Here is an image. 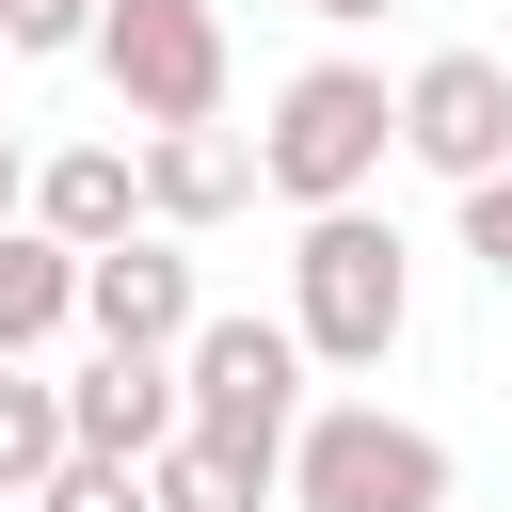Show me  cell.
<instances>
[{
    "label": "cell",
    "instance_id": "10",
    "mask_svg": "<svg viewBox=\"0 0 512 512\" xmlns=\"http://www.w3.org/2000/svg\"><path fill=\"white\" fill-rule=\"evenodd\" d=\"M32 224H48L64 256H112V240H144V144H48V176H32Z\"/></svg>",
    "mask_w": 512,
    "mask_h": 512
},
{
    "label": "cell",
    "instance_id": "13",
    "mask_svg": "<svg viewBox=\"0 0 512 512\" xmlns=\"http://www.w3.org/2000/svg\"><path fill=\"white\" fill-rule=\"evenodd\" d=\"M144 480H160V512H256V496H272V480H256L240 448H208V432H176Z\"/></svg>",
    "mask_w": 512,
    "mask_h": 512
},
{
    "label": "cell",
    "instance_id": "15",
    "mask_svg": "<svg viewBox=\"0 0 512 512\" xmlns=\"http://www.w3.org/2000/svg\"><path fill=\"white\" fill-rule=\"evenodd\" d=\"M32 512H160V480H144V464H96V448H80V464H64V480H48Z\"/></svg>",
    "mask_w": 512,
    "mask_h": 512
},
{
    "label": "cell",
    "instance_id": "18",
    "mask_svg": "<svg viewBox=\"0 0 512 512\" xmlns=\"http://www.w3.org/2000/svg\"><path fill=\"white\" fill-rule=\"evenodd\" d=\"M320 16H336V32H352V16H400V0H320Z\"/></svg>",
    "mask_w": 512,
    "mask_h": 512
},
{
    "label": "cell",
    "instance_id": "6",
    "mask_svg": "<svg viewBox=\"0 0 512 512\" xmlns=\"http://www.w3.org/2000/svg\"><path fill=\"white\" fill-rule=\"evenodd\" d=\"M400 160L448 176V192L512 176V64H496V48H432V64H400Z\"/></svg>",
    "mask_w": 512,
    "mask_h": 512
},
{
    "label": "cell",
    "instance_id": "1",
    "mask_svg": "<svg viewBox=\"0 0 512 512\" xmlns=\"http://www.w3.org/2000/svg\"><path fill=\"white\" fill-rule=\"evenodd\" d=\"M288 336L320 368H384L416 336V240L384 208H304V240H288Z\"/></svg>",
    "mask_w": 512,
    "mask_h": 512
},
{
    "label": "cell",
    "instance_id": "14",
    "mask_svg": "<svg viewBox=\"0 0 512 512\" xmlns=\"http://www.w3.org/2000/svg\"><path fill=\"white\" fill-rule=\"evenodd\" d=\"M96 16L112 0H0V48L16 64H64V48H96Z\"/></svg>",
    "mask_w": 512,
    "mask_h": 512
},
{
    "label": "cell",
    "instance_id": "20",
    "mask_svg": "<svg viewBox=\"0 0 512 512\" xmlns=\"http://www.w3.org/2000/svg\"><path fill=\"white\" fill-rule=\"evenodd\" d=\"M0 64H16V48H0Z\"/></svg>",
    "mask_w": 512,
    "mask_h": 512
},
{
    "label": "cell",
    "instance_id": "3",
    "mask_svg": "<svg viewBox=\"0 0 512 512\" xmlns=\"http://www.w3.org/2000/svg\"><path fill=\"white\" fill-rule=\"evenodd\" d=\"M176 368H192V432H208V448H240V464L288 496V448H304V416H320V400H304V368H320V352H304L288 320L224 304V320H208Z\"/></svg>",
    "mask_w": 512,
    "mask_h": 512
},
{
    "label": "cell",
    "instance_id": "4",
    "mask_svg": "<svg viewBox=\"0 0 512 512\" xmlns=\"http://www.w3.org/2000/svg\"><path fill=\"white\" fill-rule=\"evenodd\" d=\"M288 512H448V432L384 400H320L288 448Z\"/></svg>",
    "mask_w": 512,
    "mask_h": 512
},
{
    "label": "cell",
    "instance_id": "9",
    "mask_svg": "<svg viewBox=\"0 0 512 512\" xmlns=\"http://www.w3.org/2000/svg\"><path fill=\"white\" fill-rule=\"evenodd\" d=\"M272 176H256V144L240 128H144V224H176V240H208V224H240Z\"/></svg>",
    "mask_w": 512,
    "mask_h": 512
},
{
    "label": "cell",
    "instance_id": "7",
    "mask_svg": "<svg viewBox=\"0 0 512 512\" xmlns=\"http://www.w3.org/2000/svg\"><path fill=\"white\" fill-rule=\"evenodd\" d=\"M80 336H96V352H192V336H208L192 240H176V224H144V240L80 256Z\"/></svg>",
    "mask_w": 512,
    "mask_h": 512
},
{
    "label": "cell",
    "instance_id": "12",
    "mask_svg": "<svg viewBox=\"0 0 512 512\" xmlns=\"http://www.w3.org/2000/svg\"><path fill=\"white\" fill-rule=\"evenodd\" d=\"M64 464H80V416H64V384H48V368H0V496L32 512Z\"/></svg>",
    "mask_w": 512,
    "mask_h": 512
},
{
    "label": "cell",
    "instance_id": "8",
    "mask_svg": "<svg viewBox=\"0 0 512 512\" xmlns=\"http://www.w3.org/2000/svg\"><path fill=\"white\" fill-rule=\"evenodd\" d=\"M64 416H80L96 464H160V448L192 432V368H176V352H96V368L64 384Z\"/></svg>",
    "mask_w": 512,
    "mask_h": 512
},
{
    "label": "cell",
    "instance_id": "11",
    "mask_svg": "<svg viewBox=\"0 0 512 512\" xmlns=\"http://www.w3.org/2000/svg\"><path fill=\"white\" fill-rule=\"evenodd\" d=\"M64 320H80V256L48 224H0V368H32Z\"/></svg>",
    "mask_w": 512,
    "mask_h": 512
},
{
    "label": "cell",
    "instance_id": "16",
    "mask_svg": "<svg viewBox=\"0 0 512 512\" xmlns=\"http://www.w3.org/2000/svg\"><path fill=\"white\" fill-rule=\"evenodd\" d=\"M464 256L512 288V176H480V192H464Z\"/></svg>",
    "mask_w": 512,
    "mask_h": 512
},
{
    "label": "cell",
    "instance_id": "17",
    "mask_svg": "<svg viewBox=\"0 0 512 512\" xmlns=\"http://www.w3.org/2000/svg\"><path fill=\"white\" fill-rule=\"evenodd\" d=\"M32 176H48V160H32L16 128H0V224H32Z\"/></svg>",
    "mask_w": 512,
    "mask_h": 512
},
{
    "label": "cell",
    "instance_id": "2",
    "mask_svg": "<svg viewBox=\"0 0 512 512\" xmlns=\"http://www.w3.org/2000/svg\"><path fill=\"white\" fill-rule=\"evenodd\" d=\"M400 160V80L384 64H288L256 112V176L288 208H368V176Z\"/></svg>",
    "mask_w": 512,
    "mask_h": 512
},
{
    "label": "cell",
    "instance_id": "19",
    "mask_svg": "<svg viewBox=\"0 0 512 512\" xmlns=\"http://www.w3.org/2000/svg\"><path fill=\"white\" fill-rule=\"evenodd\" d=\"M304 16H320V0H304Z\"/></svg>",
    "mask_w": 512,
    "mask_h": 512
},
{
    "label": "cell",
    "instance_id": "5",
    "mask_svg": "<svg viewBox=\"0 0 512 512\" xmlns=\"http://www.w3.org/2000/svg\"><path fill=\"white\" fill-rule=\"evenodd\" d=\"M96 80L128 96V128H224V0H112L96 16Z\"/></svg>",
    "mask_w": 512,
    "mask_h": 512
}]
</instances>
